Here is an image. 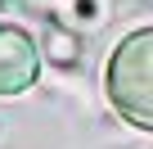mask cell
Masks as SVG:
<instances>
[{
  "instance_id": "1",
  "label": "cell",
  "mask_w": 153,
  "mask_h": 149,
  "mask_svg": "<svg viewBox=\"0 0 153 149\" xmlns=\"http://www.w3.org/2000/svg\"><path fill=\"white\" fill-rule=\"evenodd\" d=\"M108 100L126 122L153 131V27L126 36L113 50V59H108Z\"/></svg>"
},
{
  "instance_id": "2",
  "label": "cell",
  "mask_w": 153,
  "mask_h": 149,
  "mask_svg": "<svg viewBox=\"0 0 153 149\" xmlns=\"http://www.w3.org/2000/svg\"><path fill=\"white\" fill-rule=\"evenodd\" d=\"M41 72L36 41L18 27H0V95H23Z\"/></svg>"
}]
</instances>
